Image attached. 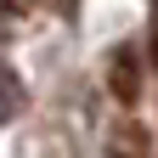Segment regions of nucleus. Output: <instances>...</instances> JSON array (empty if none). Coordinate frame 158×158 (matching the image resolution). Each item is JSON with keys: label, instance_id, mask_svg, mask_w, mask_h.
<instances>
[{"label": "nucleus", "instance_id": "f257e3e1", "mask_svg": "<svg viewBox=\"0 0 158 158\" xmlns=\"http://www.w3.org/2000/svg\"><path fill=\"white\" fill-rule=\"evenodd\" d=\"M23 107H28V85L17 79V68H6V62H0V124H11Z\"/></svg>", "mask_w": 158, "mask_h": 158}, {"label": "nucleus", "instance_id": "f03ea898", "mask_svg": "<svg viewBox=\"0 0 158 158\" xmlns=\"http://www.w3.org/2000/svg\"><path fill=\"white\" fill-rule=\"evenodd\" d=\"M113 158H124V152H113Z\"/></svg>", "mask_w": 158, "mask_h": 158}]
</instances>
